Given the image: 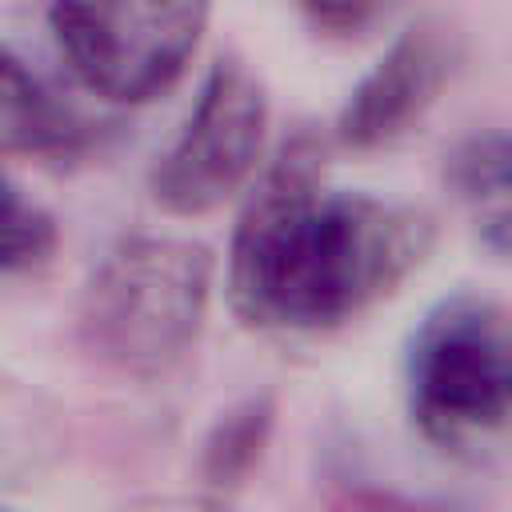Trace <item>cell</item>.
Listing matches in <instances>:
<instances>
[{
    "label": "cell",
    "mask_w": 512,
    "mask_h": 512,
    "mask_svg": "<svg viewBox=\"0 0 512 512\" xmlns=\"http://www.w3.org/2000/svg\"><path fill=\"white\" fill-rule=\"evenodd\" d=\"M124 512H232L224 500H148V504H132Z\"/></svg>",
    "instance_id": "7c38bea8"
},
{
    "label": "cell",
    "mask_w": 512,
    "mask_h": 512,
    "mask_svg": "<svg viewBox=\"0 0 512 512\" xmlns=\"http://www.w3.org/2000/svg\"><path fill=\"white\" fill-rule=\"evenodd\" d=\"M60 244L56 216L32 200L16 180H8L4 196V272L8 276H32L40 272Z\"/></svg>",
    "instance_id": "30bf717a"
},
{
    "label": "cell",
    "mask_w": 512,
    "mask_h": 512,
    "mask_svg": "<svg viewBox=\"0 0 512 512\" xmlns=\"http://www.w3.org/2000/svg\"><path fill=\"white\" fill-rule=\"evenodd\" d=\"M268 136V92L260 76L236 60L220 56L176 140L160 152L148 192L168 216H208L224 200H232L260 168Z\"/></svg>",
    "instance_id": "5b68a950"
},
{
    "label": "cell",
    "mask_w": 512,
    "mask_h": 512,
    "mask_svg": "<svg viewBox=\"0 0 512 512\" xmlns=\"http://www.w3.org/2000/svg\"><path fill=\"white\" fill-rule=\"evenodd\" d=\"M424 208L324 184V144L296 132L248 188L228 244V304L248 328L328 332L392 296L432 252Z\"/></svg>",
    "instance_id": "6da1fadb"
},
{
    "label": "cell",
    "mask_w": 512,
    "mask_h": 512,
    "mask_svg": "<svg viewBox=\"0 0 512 512\" xmlns=\"http://www.w3.org/2000/svg\"><path fill=\"white\" fill-rule=\"evenodd\" d=\"M404 400L424 440L468 448L512 424V304L484 292L436 300L404 344Z\"/></svg>",
    "instance_id": "3957f363"
},
{
    "label": "cell",
    "mask_w": 512,
    "mask_h": 512,
    "mask_svg": "<svg viewBox=\"0 0 512 512\" xmlns=\"http://www.w3.org/2000/svg\"><path fill=\"white\" fill-rule=\"evenodd\" d=\"M0 132L8 156L32 160H76L92 144V124L12 48L4 52V96Z\"/></svg>",
    "instance_id": "52a82bcc"
},
{
    "label": "cell",
    "mask_w": 512,
    "mask_h": 512,
    "mask_svg": "<svg viewBox=\"0 0 512 512\" xmlns=\"http://www.w3.org/2000/svg\"><path fill=\"white\" fill-rule=\"evenodd\" d=\"M272 428V400L268 396H248L244 404L228 408L208 444H204V476L212 488H232L240 476L260 460L264 440Z\"/></svg>",
    "instance_id": "9c48e42d"
},
{
    "label": "cell",
    "mask_w": 512,
    "mask_h": 512,
    "mask_svg": "<svg viewBox=\"0 0 512 512\" xmlns=\"http://www.w3.org/2000/svg\"><path fill=\"white\" fill-rule=\"evenodd\" d=\"M320 32H332V36H352L360 28H368L376 20V12L388 4V0H292Z\"/></svg>",
    "instance_id": "8fae6325"
},
{
    "label": "cell",
    "mask_w": 512,
    "mask_h": 512,
    "mask_svg": "<svg viewBox=\"0 0 512 512\" xmlns=\"http://www.w3.org/2000/svg\"><path fill=\"white\" fill-rule=\"evenodd\" d=\"M444 184L476 240L512 264V132H472L444 156Z\"/></svg>",
    "instance_id": "ba28073f"
},
{
    "label": "cell",
    "mask_w": 512,
    "mask_h": 512,
    "mask_svg": "<svg viewBox=\"0 0 512 512\" xmlns=\"http://www.w3.org/2000/svg\"><path fill=\"white\" fill-rule=\"evenodd\" d=\"M212 300V256L184 236H120L88 272L76 304L80 348L136 380L164 376L200 340Z\"/></svg>",
    "instance_id": "7a4b0ae2"
},
{
    "label": "cell",
    "mask_w": 512,
    "mask_h": 512,
    "mask_svg": "<svg viewBox=\"0 0 512 512\" xmlns=\"http://www.w3.org/2000/svg\"><path fill=\"white\" fill-rule=\"evenodd\" d=\"M456 68V36L448 24L420 20L404 28L380 60L344 96L332 136L348 152H376L408 136L440 100Z\"/></svg>",
    "instance_id": "8992f818"
},
{
    "label": "cell",
    "mask_w": 512,
    "mask_h": 512,
    "mask_svg": "<svg viewBox=\"0 0 512 512\" xmlns=\"http://www.w3.org/2000/svg\"><path fill=\"white\" fill-rule=\"evenodd\" d=\"M212 0H52L48 28L72 76L108 104H148L192 64Z\"/></svg>",
    "instance_id": "277c9868"
}]
</instances>
